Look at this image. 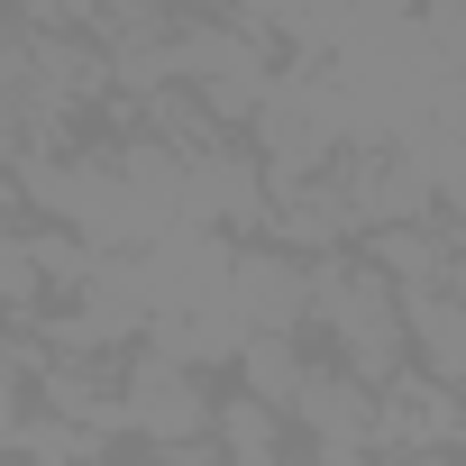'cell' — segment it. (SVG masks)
<instances>
[{
	"mask_svg": "<svg viewBox=\"0 0 466 466\" xmlns=\"http://www.w3.org/2000/svg\"><path fill=\"white\" fill-rule=\"evenodd\" d=\"M311 339L339 348V366H357L375 393L411 366V329H402V284L366 257V248H329L311 257Z\"/></svg>",
	"mask_w": 466,
	"mask_h": 466,
	"instance_id": "cell-1",
	"label": "cell"
},
{
	"mask_svg": "<svg viewBox=\"0 0 466 466\" xmlns=\"http://www.w3.org/2000/svg\"><path fill=\"white\" fill-rule=\"evenodd\" d=\"M119 402H128V439H147V448H192V439H210V420H219V375H201V366H183V357H165V348H128L119 357Z\"/></svg>",
	"mask_w": 466,
	"mask_h": 466,
	"instance_id": "cell-2",
	"label": "cell"
},
{
	"mask_svg": "<svg viewBox=\"0 0 466 466\" xmlns=\"http://www.w3.org/2000/svg\"><path fill=\"white\" fill-rule=\"evenodd\" d=\"M266 210H275V183H266V156L248 137H219V147L183 156V219L228 228V238H257Z\"/></svg>",
	"mask_w": 466,
	"mask_h": 466,
	"instance_id": "cell-3",
	"label": "cell"
},
{
	"mask_svg": "<svg viewBox=\"0 0 466 466\" xmlns=\"http://www.w3.org/2000/svg\"><path fill=\"white\" fill-rule=\"evenodd\" d=\"M228 302L248 311V329H311V257L284 238H238Z\"/></svg>",
	"mask_w": 466,
	"mask_h": 466,
	"instance_id": "cell-4",
	"label": "cell"
},
{
	"mask_svg": "<svg viewBox=\"0 0 466 466\" xmlns=\"http://www.w3.org/2000/svg\"><path fill=\"white\" fill-rule=\"evenodd\" d=\"M375 448L384 457H430V448H457V384H439L420 357L375 393Z\"/></svg>",
	"mask_w": 466,
	"mask_h": 466,
	"instance_id": "cell-5",
	"label": "cell"
},
{
	"mask_svg": "<svg viewBox=\"0 0 466 466\" xmlns=\"http://www.w3.org/2000/svg\"><path fill=\"white\" fill-rule=\"evenodd\" d=\"M293 430H302V448H375V384L339 357H311V375L293 393Z\"/></svg>",
	"mask_w": 466,
	"mask_h": 466,
	"instance_id": "cell-6",
	"label": "cell"
},
{
	"mask_svg": "<svg viewBox=\"0 0 466 466\" xmlns=\"http://www.w3.org/2000/svg\"><path fill=\"white\" fill-rule=\"evenodd\" d=\"M402 293H420V284H448V257H457V228H448V210H430V219H384V228H366L357 238Z\"/></svg>",
	"mask_w": 466,
	"mask_h": 466,
	"instance_id": "cell-7",
	"label": "cell"
},
{
	"mask_svg": "<svg viewBox=\"0 0 466 466\" xmlns=\"http://www.w3.org/2000/svg\"><path fill=\"white\" fill-rule=\"evenodd\" d=\"M210 439H219V457H228V466H284L302 430H293V411H284V402H266V393H248V384H228V393H219Z\"/></svg>",
	"mask_w": 466,
	"mask_h": 466,
	"instance_id": "cell-8",
	"label": "cell"
},
{
	"mask_svg": "<svg viewBox=\"0 0 466 466\" xmlns=\"http://www.w3.org/2000/svg\"><path fill=\"white\" fill-rule=\"evenodd\" d=\"M402 329H411V357H420L439 384H466V293H457V284L402 293Z\"/></svg>",
	"mask_w": 466,
	"mask_h": 466,
	"instance_id": "cell-9",
	"label": "cell"
},
{
	"mask_svg": "<svg viewBox=\"0 0 466 466\" xmlns=\"http://www.w3.org/2000/svg\"><path fill=\"white\" fill-rule=\"evenodd\" d=\"M302 375H311V329H248L238 366H228V384H248V393H266V402H284V411H293Z\"/></svg>",
	"mask_w": 466,
	"mask_h": 466,
	"instance_id": "cell-10",
	"label": "cell"
},
{
	"mask_svg": "<svg viewBox=\"0 0 466 466\" xmlns=\"http://www.w3.org/2000/svg\"><path fill=\"white\" fill-rule=\"evenodd\" d=\"M10 457H28V466H110L119 457V439H101L92 420H65V411H28L19 420V439H10Z\"/></svg>",
	"mask_w": 466,
	"mask_h": 466,
	"instance_id": "cell-11",
	"label": "cell"
},
{
	"mask_svg": "<svg viewBox=\"0 0 466 466\" xmlns=\"http://www.w3.org/2000/svg\"><path fill=\"white\" fill-rule=\"evenodd\" d=\"M357 19V0H266V37L275 46H302V56H329Z\"/></svg>",
	"mask_w": 466,
	"mask_h": 466,
	"instance_id": "cell-12",
	"label": "cell"
},
{
	"mask_svg": "<svg viewBox=\"0 0 466 466\" xmlns=\"http://www.w3.org/2000/svg\"><path fill=\"white\" fill-rule=\"evenodd\" d=\"M56 302V284H46V266H37V248H28V219H0V311L10 320H37Z\"/></svg>",
	"mask_w": 466,
	"mask_h": 466,
	"instance_id": "cell-13",
	"label": "cell"
},
{
	"mask_svg": "<svg viewBox=\"0 0 466 466\" xmlns=\"http://www.w3.org/2000/svg\"><path fill=\"white\" fill-rule=\"evenodd\" d=\"M10 10H19L28 28H46V37H56V28H92L101 0H10Z\"/></svg>",
	"mask_w": 466,
	"mask_h": 466,
	"instance_id": "cell-14",
	"label": "cell"
},
{
	"mask_svg": "<svg viewBox=\"0 0 466 466\" xmlns=\"http://www.w3.org/2000/svg\"><path fill=\"white\" fill-rule=\"evenodd\" d=\"M0 219H28V192H19V165H0Z\"/></svg>",
	"mask_w": 466,
	"mask_h": 466,
	"instance_id": "cell-15",
	"label": "cell"
},
{
	"mask_svg": "<svg viewBox=\"0 0 466 466\" xmlns=\"http://www.w3.org/2000/svg\"><path fill=\"white\" fill-rule=\"evenodd\" d=\"M448 228H466V183H448Z\"/></svg>",
	"mask_w": 466,
	"mask_h": 466,
	"instance_id": "cell-16",
	"label": "cell"
},
{
	"mask_svg": "<svg viewBox=\"0 0 466 466\" xmlns=\"http://www.w3.org/2000/svg\"><path fill=\"white\" fill-rule=\"evenodd\" d=\"M457 457H466V384H457Z\"/></svg>",
	"mask_w": 466,
	"mask_h": 466,
	"instance_id": "cell-17",
	"label": "cell"
},
{
	"mask_svg": "<svg viewBox=\"0 0 466 466\" xmlns=\"http://www.w3.org/2000/svg\"><path fill=\"white\" fill-rule=\"evenodd\" d=\"M284 466H311V448H302V457H284Z\"/></svg>",
	"mask_w": 466,
	"mask_h": 466,
	"instance_id": "cell-18",
	"label": "cell"
}]
</instances>
